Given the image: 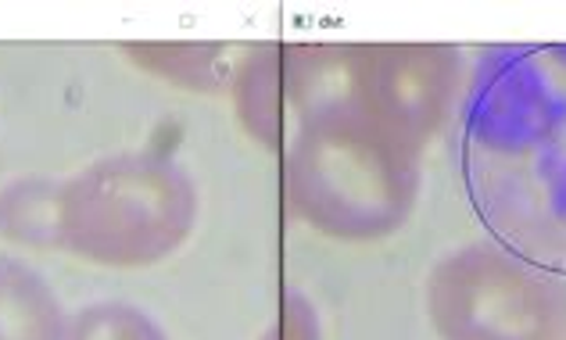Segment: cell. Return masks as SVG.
I'll use <instances>...</instances> for the list:
<instances>
[{
  "mask_svg": "<svg viewBox=\"0 0 566 340\" xmlns=\"http://www.w3.org/2000/svg\"><path fill=\"white\" fill-rule=\"evenodd\" d=\"M459 176L491 241L566 276V43L481 54L459 100Z\"/></svg>",
  "mask_w": 566,
  "mask_h": 340,
  "instance_id": "cell-1",
  "label": "cell"
},
{
  "mask_svg": "<svg viewBox=\"0 0 566 340\" xmlns=\"http://www.w3.org/2000/svg\"><path fill=\"white\" fill-rule=\"evenodd\" d=\"M420 147L363 105L302 118L287 140L291 212L334 241H380L406 226L420 198Z\"/></svg>",
  "mask_w": 566,
  "mask_h": 340,
  "instance_id": "cell-2",
  "label": "cell"
},
{
  "mask_svg": "<svg viewBox=\"0 0 566 340\" xmlns=\"http://www.w3.org/2000/svg\"><path fill=\"white\" fill-rule=\"evenodd\" d=\"M198 223V187L155 151L101 158L57 187V251L137 269L169 258Z\"/></svg>",
  "mask_w": 566,
  "mask_h": 340,
  "instance_id": "cell-3",
  "label": "cell"
},
{
  "mask_svg": "<svg viewBox=\"0 0 566 340\" xmlns=\"http://www.w3.org/2000/svg\"><path fill=\"white\" fill-rule=\"evenodd\" d=\"M427 319L441 340H566V276L476 241L430 269Z\"/></svg>",
  "mask_w": 566,
  "mask_h": 340,
  "instance_id": "cell-4",
  "label": "cell"
},
{
  "mask_svg": "<svg viewBox=\"0 0 566 340\" xmlns=\"http://www.w3.org/2000/svg\"><path fill=\"white\" fill-rule=\"evenodd\" d=\"M467 79V57L452 43H366L363 108L423 151L459 108Z\"/></svg>",
  "mask_w": 566,
  "mask_h": 340,
  "instance_id": "cell-5",
  "label": "cell"
},
{
  "mask_svg": "<svg viewBox=\"0 0 566 340\" xmlns=\"http://www.w3.org/2000/svg\"><path fill=\"white\" fill-rule=\"evenodd\" d=\"M233 108L244 132L265 151H280L291 140L287 100V43H259L233 68Z\"/></svg>",
  "mask_w": 566,
  "mask_h": 340,
  "instance_id": "cell-6",
  "label": "cell"
},
{
  "mask_svg": "<svg viewBox=\"0 0 566 340\" xmlns=\"http://www.w3.org/2000/svg\"><path fill=\"white\" fill-rule=\"evenodd\" d=\"M69 316L33 265L0 255V340H65Z\"/></svg>",
  "mask_w": 566,
  "mask_h": 340,
  "instance_id": "cell-7",
  "label": "cell"
},
{
  "mask_svg": "<svg viewBox=\"0 0 566 340\" xmlns=\"http://www.w3.org/2000/svg\"><path fill=\"white\" fill-rule=\"evenodd\" d=\"M123 51L137 62L144 72L158 79H169L187 91H222L233 83V68L227 62L222 43H123Z\"/></svg>",
  "mask_w": 566,
  "mask_h": 340,
  "instance_id": "cell-8",
  "label": "cell"
},
{
  "mask_svg": "<svg viewBox=\"0 0 566 340\" xmlns=\"http://www.w3.org/2000/svg\"><path fill=\"white\" fill-rule=\"evenodd\" d=\"M57 187L48 176L11 180L0 190V233L25 247H57Z\"/></svg>",
  "mask_w": 566,
  "mask_h": 340,
  "instance_id": "cell-9",
  "label": "cell"
},
{
  "mask_svg": "<svg viewBox=\"0 0 566 340\" xmlns=\"http://www.w3.org/2000/svg\"><path fill=\"white\" fill-rule=\"evenodd\" d=\"M65 340H169V337L140 308L123 301H104L69 316Z\"/></svg>",
  "mask_w": 566,
  "mask_h": 340,
  "instance_id": "cell-10",
  "label": "cell"
},
{
  "mask_svg": "<svg viewBox=\"0 0 566 340\" xmlns=\"http://www.w3.org/2000/svg\"><path fill=\"white\" fill-rule=\"evenodd\" d=\"M262 340H323L319 312L302 290H287L280 301L276 319L265 327Z\"/></svg>",
  "mask_w": 566,
  "mask_h": 340,
  "instance_id": "cell-11",
  "label": "cell"
}]
</instances>
